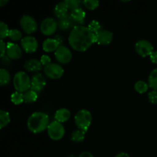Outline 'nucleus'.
<instances>
[{"label":"nucleus","instance_id":"1","mask_svg":"<svg viewBox=\"0 0 157 157\" xmlns=\"http://www.w3.org/2000/svg\"><path fill=\"white\" fill-rule=\"evenodd\" d=\"M68 42L74 50L85 52L96 43V35L86 26L75 25L69 34Z\"/></svg>","mask_w":157,"mask_h":157},{"label":"nucleus","instance_id":"2","mask_svg":"<svg viewBox=\"0 0 157 157\" xmlns=\"http://www.w3.org/2000/svg\"><path fill=\"white\" fill-rule=\"evenodd\" d=\"M49 117L44 112L37 111L30 115L27 121L28 129L34 133H40L47 130L49 126Z\"/></svg>","mask_w":157,"mask_h":157},{"label":"nucleus","instance_id":"3","mask_svg":"<svg viewBox=\"0 0 157 157\" xmlns=\"http://www.w3.org/2000/svg\"><path fill=\"white\" fill-rule=\"evenodd\" d=\"M32 79L29 75L25 71H18L13 78V85L16 91L24 94L31 89Z\"/></svg>","mask_w":157,"mask_h":157},{"label":"nucleus","instance_id":"4","mask_svg":"<svg viewBox=\"0 0 157 157\" xmlns=\"http://www.w3.org/2000/svg\"><path fill=\"white\" fill-rule=\"evenodd\" d=\"M75 122L79 130L87 132L92 122V114L88 110L81 109L75 116Z\"/></svg>","mask_w":157,"mask_h":157},{"label":"nucleus","instance_id":"5","mask_svg":"<svg viewBox=\"0 0 157 157\" xmlns=\"http://www.w3.org/2000/svg\"><path fill=\"white\" fill-rule=\"evenodd\" d=\"M47 131L49 137L55 141H58L62 139L65 133V130H64V127L63 126V124L55 120L50 123L47 129Z\"/></svg>","mask_w":157,"mask_h":157},{"label":"nucleus","instance_id":"6","mask_svg":"<svg viewBox=\"0 0 157 157\" xmlns=\"http://www.w3.org/2000/svg\"><path fill=\"white\" fill-rule=\"evenodd\" d=\"M44 73L48 78L52 80H58L63 76L64 70L62 66L57 63H51L44 67Z\"/></svg>","mask_w":157,"mask_h":157},{"label":"nucleus","instance_id":"7","mask_svg":"<svg viewBox=\"0 0 157 157\" xmlns=\"http://www.w3.org/2000/svg\"><path fill=\"white\" fill-rule=\"evenodd\" d=\"M20 25L26 34L34 33L38 29L36 20L29 15H24L20 18Z\"/></svg>","mask_w":157,"mask_h":157},{"label":"nucleus","instance_id":"8","mask_svg":"<svg viewBox=\"0 0 157 157\" xmlns=\"http://www.w3.org/2000/svg\"><path fill=\"white\" fill-rule=\"evenodd\" d=\"M135 51L143 58L150 56L153 52V45L150 41L145 39L139 40L135 44Z\"/></svg>","mask_w":157,"mask_h":157},{"label":"nucleus","instance_id":"9","mask_svg":"<svg viewBox=\"0 0 157 157\" xmlns=\"http://www.w3.org/2000/svg\"><path fill=\"white\" fill-rule=\"evenodd\" d=\"M58 26V22L55 18H46L41 21L40 29H41V32L43 35H46V36H50V35L55 34Z\"/></svg>","mask_w":157,"mask_h":157},{"label":"nucleus","instance_id":"10","mask_svg":"<svg viewBox=\"0 0 157 157\" xmlns=\"http://www.w3.org/2000/svg\"><path fill=\"white\" fill-rule=\"evenodd\" d=\"M55 57L61 64H67L72 59L71 51L64 45H60L55 52Z\"/></svg>","mask_w":157,"mask_h":157},{"label":"nucleus","instance_id":"11","mask_svg":"<svg viewBox=\"0 0 157 157\" xmlns=\"http://www.w3.org/2000/svg\"><path fill=\"white\" fill-rule=\"evenodd\" d=\"M21 45L26 53H33L38 49V42L35 37L28 35L21 40Z\"/></svg>","mask_w":157,"mask_h":157},{"label":"nucleus","instance_id":"12","mask_svg":"<svg viewBox=\"0 0 157 157\" xmlns=\"http://www.w3.org/2000/svg\"><path fill=\"white\" fill-rule=\"evenodd\" d=\"M113 34L107 29H101L96 34V43L101 45H108L112 42Z\"/></svg>","mask_w":157,"mask_h":157},{"label":"nucleus","instance_id":"13","mask_svg":"<svg viewBox=\"0 0 157 157\" xmlns=\"http://www.w3.org/2000/svg\"><path fill=\"white\" fill-rule=\"evenodd\" d=\"M46 85V80L41 74L37 73L33 75L31 81V89L34 91L39 93Z\"/></svg>","mask_w":157,"mask_h":157},{"label":"nucleus","instance_id":"14","mask_svg":"<svg viewBox=\"0 0 157 157\" xmlns=\"http://www.w3.org/2000/svg\"><path fill=\"white\" fill-rule=\"evenodd\" d=\"M6 55H7L9 59H19L22 56V50L18 44H15V43L8 42Z\"/></svg>","mask_w":157,"mask_h":157},{"label":"nucleus","instance_id":"15","mask_svg":"<svg viewBox=\"0 0 157 157\" xmlns=\"http://www.w3.org/2000/svg\"><path fill=\"white\" fill-rule=\"evenodd\" d=\"M58 25L59 29L62 31H67L71 29H72L76 25L75 21L72 19L71 15H68V14L61 17V18H58Z\"/></svg>","mask_w":157,"mask_h":157},{"label":"nucleus","instance_id":"16","mask_svg":"<svg viewBox=\"0 0 157 157\" xmlns=\"http://www.w3.org/2000/svg\"><path fill=\"white\" fill-rule=\"evenodd\" d=\"M61 45V43L56 38H46L42 44V48L46 52H56L57 49Z\"/></svg>","mask_w":157,"mask_h":157},{"label":"nucleus","instance_id":"17","mask_svg":"<svg viewBox=\"0 0 157 157\" xmlns=\"http://www.w3.org/2000/svg\"><path fill=\"white\" fill-rule=\"evenodd\" d=\"M71 16L75 21L76 25H82L84 23L86 18V12L81 8L75 9L71 12Z\"/></svg>","mask_w":157,"mask_h":157},{"label":"nucleus","instance_id":"18","mask_svg":"<svg viewBox=\"0 0 157 157\" xmlns=\"http://www.w3.org/2000/svg\"><path fill=\"white\" fill-rule=\"evenodd\" d=\"M42 66L43 65L39 60L32 58V59H29L25 61L24 67L25 70L29 72H38L41 70Z\"/></svg>","mask_w":157,"mask_h":157},{"label":"nucleus","instance_id":"19","mask_svg":"<svg viewBox=\"0 0 157 157\" xmlns=\"http://www.w3.org/2000/svg\"><path fill=\"white\" fill-rule=\"evenodd\" d=\"M71 117V112L67 108H60L56 110L55 113V121L60 123H64L68 121Z\"/></svg>","mask_w":157,"mask_h":157},{"label":"nucleus","instance_id":"20","mask_svg":"<svg viewBox=\"0 0 157 157\" xmlns=\"http://www.w3.org/2000/svg\"><path fill=\"white\" fill-rule=\"evenodd\" d=\"M67 10H68V8H67L64 1L60 2L55 6V9H54V13L58 18H60L64 15H67Z\"/></svg>","mask_w":157,"mask_h":157},{"label":"nucleus","instance_id":"21","mask_svg":"<svg viewBox=\"0 0 157 157\" xmlns=\"http://www.w3.org/2000/svg\"><path fill=\"white\" fill-rule=\"evenodd\" d=\"M11 81V75L6 68L0 69V84L1 86L7 85Z\"/></svg>","mask_w":157,"mask_h":157},{"label":"nucleus","instance_id":"22","mask_svg":"<svg viewBox=\"0 0 157 157\" xmlns=\"http://www.w3.org/2000/svg\"><path fill=\"white\" fill-rule=\"evenodd\" d=\"M38 97V93L30 89L24 93V102L27 103V104L34 103L37 101Z\"/></svg>","mask_w":157,"mask_h":157},{"label":"nucleus","instance_id":"23","mask_svg":"<svg viewBox=\"0 0 157 157\" xmlns=\"http://www.w3.org/2000/svg\"><path fill=\"white\" fill-rule=\"evenodd\" d=\"M85 133L86 132L78 129V130H75V131L71 133V141H73V142L75 143L83 142L84 138H85Z\"/></svg>","mask_w":157,"mask_h":157},{"label":"nucleus","instance_id":"24","mask_svg":"<svg viewBox=\"0 0 157 157\" xmlns=\"http://www.w3.org/2000/svg\"><path fill=\"white\" fill-rule=\"evenodd\" d=\"M148 84L152 89L157 90V67L150 72L148 78Z\"/></svg>","mask_w":157,"mask_h":157},{"label":"nucleus","instance_id":"25","mask_svg":"<svg viewBox=\"0 0 157 157\" xmlns=\"http://www.w3.org/2000/svg\"><path fill=\"white\" fill-rule=\"evenodd\" d=\"M149 84L148 83L146 82V81H138L135 83L134 84V89L137 93L139 94H144L149 89Z\"/></svg>","mask_w":157,"mask_h":157},{"label":"nucleus","instance_id":"26","mask_svg":"<svg viewBox=\"0 0 157 157\" xmlns=\"http://www.w3.org/2000/svg\"><path fill=\"white\" fill-rule=\"evenodd\" d=\"M10 123V115L9 112L4 110H0V127L2 129L8 125Z\"/></svg>","mask_w":157,"mask_h":157},{"label":"nucleus","instance_id":"27","mask_svg":"<svg viewBox=\"0 0 157 157\" xmlns=\"http://www.w3.org/2000/svg\"><path fill=\"white\" fill-rule=\"evenodd\" d=\"M11 101L15 105H19L24 102V94L15 91L11 95Z\"/></svg>","mask_w":157,"mask_h":157},{"label":"nucleus","instance_id":"28","mask_svg":"<svg viewBox=\"0 0 157 157\" xmlns=\"http://www.w3.org/2000/svg\"><path fill=\"white\" fill-rule=\"evenodd\" d=\"M9 37L10 38L11 40L14 41H19V40L22 39V33L21 32V31H19L18 29H10V32H9Z\"/></svg>","mask_w":157,"mask_h":157},{"label":"nucleus","instance_id":"29","mask_svg":"<svg viewBox=\"0 0 157 157\" xmlns=\"http://www.w3.org/2000/svg\"><path fill=\"white\" fill-rule=\"evenodd\" d=\"M87 28H88L93 33H94L95 35L101 30V24H100L99 21H97V20H93V21H90L88 24Z\"/></svg>","mask_w":157,"mask_h":157},{"label":"nucleus","instance_id":"30","mask_svg":"<svg viewBox=\"0 0 157 157\" xmlns=\"http://www.w3.org/2000/svg\"><path fill=\"white\" fill-rule=\"evenodd\" d=\"M10 29L8 27L7 24L5 23L4 21L0 22V35H1V40H3L6 37L9 36Z\"/></svg>","mask_w":157,"mask_h":157},{"label":"nucleus","instance_id":"31","mask_svg":"<svg viewBox=\"0 0 157 157\" xmlns=\"http://www.w3.org/2000/svg\"><path fill=\"white\" fill-rule=\"evenodd\" d=\"M82 3L84 7L87 8L89 10H94L100 5L99 2L96 0H84Z\"/></svg>","mask_w":157,"mask_h":157},{"label":"nucleus","instance_id":"32","mask_svg":"<svg viewBox=\"0 0 157 157\" xmlns=\"http://www.w3.org/2000/svg\"><path fill=\"white\" fill-rule=\"evenodd\" d=\"M64 2L67 5L68 9H71V11L81 8L80 6L81 4V2L80 0H65Z\"/></svg>","mask_w":157,"mask_h":157},{"label":"nucleus","instance_id":"33","mask_svg":"<svg viewBox=\"0 0 157 157\" xmlns=\"http://www.w3.org/2000/svg\"><path fill=\"white\" fill-rule=\"evenodd\" d=\"M148 99L150 103L157 104V90H153L148 94Z\"/></svg>","mask_w":157,"mask_h":157},{"label":"nucleus","instance_id":"34","mask_svg":"<svg viewBox=\"0 0 157 157\" xmlns=\"http://www.w3.org/2000/svg\"><path fill=\"white\" fill-rule=\"evenodd\" d=\"M40 61H41V64L43 66H47L49 64H51V58L47 55H43L41 57V59H40Z\"/></svg>","mask_w":157,"mask_h":157},{"label":"nucleus","instance_id":"35","mask_svg":"<svg viewBox=\"0 0 157 157\" xmlns=\"http://www.w3.org/2000/svg\"><path fill=\"white\" fill-rule=\"evenodd\" d=\"M0 48H1V57H4L6 54V48H7V44L3 40L0 41Z\"/></svg>","mask_w":157,"mask_h":157},{"label":"nucleus","instance_id":"36","mask_svg":"<svg viewBox=\"0 0 157 157\" xmlns=\"http://www.w3.org/2000/svg\"><path fill=\"white\" fill-rule=\"evenodd\" d=\"M150 61L154 64H157V51H153L150 55Z\"/></svg>","mask_w":157,"mask_h":157},{"label":"nucleus","instance_id":"37","mask_svg":"<svg viewBox=\"0 0 157 157\" xmlns=\"http://www.w3.org/2000/svg\"><path fill=\"white\" fill-rule=\"evenodd\" d=\"M78 157H94V155L92 154L91 153H90V152L84 151V152H82Z\"/></svg>","mask_w":157,"mask_h":157},{"label":"nucleus","instance_id":"38","mask_svg":"<svg viewBox=\"0 0 157 157\" xmlns=\"http://www.w3.org/2000/svg\"><path fill=\"white\" fill-rule=\"evenodd\" d=\"M115 157H130V156H129L128 153H124V152H121V153H118L117 155H116Z\"/></svg>","mask_w":157,"mask_h":157},{"label":"nucleus","instance_id":"39","mask_svg":"<svg viewBox=\"0 0 157 157\" xmlns=\"http://www.w3.org/2000/svg\"><path fill=\"white\" fill-rule=\"evenodd\" d=\"M8 2H9V1H8V0H6V1L1 0V1H0V6H1V7H3V6H4V5L7 4Z\"/></svg>","mask_w":157,"mask_h":157},{"label":"nucleus","instance_id":"40","mask_svg":"<svg viewBox=\"0 0 157 157\" xmlns=\"http://www.w3.org/2000/svg\"><path fill=\"white\" fill-rule=\"evenodd\" d=\"M67 157H75V156H72V155H71V156H67Z\"/></svg>","mask_w":157,"mask_h":157}]
</instances>
